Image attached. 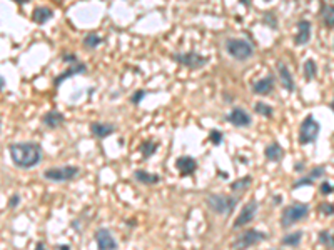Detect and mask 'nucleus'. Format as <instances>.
Here are the masks:
<instances>
[{
    "mask_svg": "<svg viewBox=\"0 0 334 250\" xmlns=\"http://www.w3.org/2000/svg\"><path fill=\"white\" fill-rule=\"evenodd\" d=\"M281 200H283V199H281L279 195L278 197H272V202H274V204H281Z\"/></svg>",
    "mask_w": 334,
    "mask_h": 250,
    "instance_id": "obj_40",
    "label": "nucleus"
},
{
    "mask_svg": "<svg viewBox=\"0 0 334 250\" xmlns=\"http://www.w3.org/2000/svg\"><path fill=\"white\" fill-rule=\"evenodd\" d=\"M175 169L181 174V177H189L197 170V160L189 155H182L175 160Z\"/></svg>",
    "mask_w": 334,
    "mask_h": 250,
    "instance_id": "obj_13",
    "label": "nucleus"
},
{
    "mask_svg": "<svg viewBox=\"0 0 334 250\" xmlns=\"http://www.w3.org/2000/svg\"><path fill=\"white\" fill-rule=\"evenodd\" d=\"M264 157H266V160L279 164V162L284 159V148L281 147L278 142H271L269 145H266V148H264Z\"/></svg>",
    "mask_w": 334,
    "mask_h": 250,
    "instance_id": "obj_18",
    "label": "nucleus"
},
{
    "mask_svg": "<svg viewBox=\"0 0 334 250\" xmlns=\"http://www.w3.org/2000/svg\"><path fill=\"white\" fill-rule=\"evenodd\" d=\"M241 2H243L246 7H250V0H241Z\"/></svg>",
    "mask_w": 334,
    "mask_h": 250,
    "instance_id": "obj_41",
    "label": "nucleus"
},
{
    "mask_svg": "<svg viewBox=\"0 0 334 250\" xmlns=\"http://www.w3.org/2000/svg\"><path fill=\"white\" fill-rule=\"evenodd\" d=\"M157 148H159V143H157V142H154V140H144V142L140 143V147H139V152L142 153V157L147 160L157 152Z\"/></svg>",
    "mask_w": 334,
    "mask_h": 250,
    "instance_id": "obj_25",
    "label": "nucleus"
},
{
    "mask_svg": "<svg viewBox=\"0 0 334 250\" xmlns=\"http://www.w3.org/2000/svg\"><path fill=\"white\" fill-rule=\"evenodd\" d=\"M144 97H146V92L144 90H135L132 95H130V102H132L134 105L140 104V100H142Z\"/></svg>",
    "mask_w": 334,
    "mask_h": 250,
    "instance_id": "obj_35",
    "label": "nucleus"
},
{
    "mask_svg": "<svg viewBox=\"0 0 334 250\" xmlns=\"http://www.w3.org/2000/svg\"><path fill=\"white\" fill-rule=\"evenodd\" d=\"M316 75H318V67H316L314 60L307 59L304 62V77H306V80H313Z\"/></svg>",
    "mask_w": 334,
    "mask_h": 250,
    "instance_id": "obj_29",
    "label": "nucleus"
},
{
    "mask_svg": "<svg viewBox=\"0 0 334 250\" xmlns=\"http://www.w3.org/2000/svg\"><path fill=\"white\" fill-rule=\"evenodd\" d=\"M59 249H60V250H69L67 245H64V247H59Z\"/></svg>",
    "mask_w": 334,
    "mask_h": 250,
    "instance_id": "obj_44",
    "label": "nucleus"
},
{
    "mask_svg": "<svg viewBox=\"0 0 334 250\" xmlns=\"http://www.w3.org/2000/svg\"><path fill=\"white\" fill-rule=\"evenodd\" d=\"M226 118L231 122L232 125L239 127V129H244V127H249L250 124H252V118H250V115L244 110L243 107H234L229 113H227Z\"/></svg>",
    "mask_w": 334,
    "mask_h": 250,
    "instance_id": "obj_11",
    "label": "nucleus"
},
{
    "mask_svg": "<svg viewBox=\"0 0 334 250\" xmlns=\"http://www.w3.org/2000/svg\"><path fill=\"white\" fill-rule=\"evenodd\" d=\"M311 38V24L307 20H301L297 24V34L294 37V42L296 45H304V43L309 42Z\"/></svg>",
    "mask_w": 334,
    "mask_h": 250,
    "instance_id": "obj_20",
    "label": "nucleus"
},
{
    "mask_svg": "<svg viewBox=\"0 0 334 250\" xmlns=\"http://www.w3.org/2000/svg\"><path fill=\"white\" fill-rule=\"evenodd\" d=\"M117 127L114 124H107V122H92L90 124V134L95 139H107L109 135L116 134Z\"/></svg>",
    "mask_w": 334,
    "mask_h": 250,
    "instance_id": "obj_14",
    "label": "nucleus"
},
{
    "mask_svg": "<svg viewBox=\"0 0 334 250\" xmlns=\"http://www.w3.org/2000/svg\"><path fill=\"white\" fill-rule=\"evenodd\" d=\"M35 250H47L45 245H43L42 242H37V245H35Z\"/></svg>",
    "mask_w": 334,
    "mask_h": 250,
    "instance_id": "obj_39",
    "label": "nucleus"
},
{
    "mask_svg": "<svg viewBox=\"0 0 334 250\" xmlns=\"http://www.w3.org/2000/svg\"><path fill=\"white\" fill-rule=\"evenodd\" d=\"M262 22H264L266 25H269L271 29H276V27H278V20H276V15H274V14H271V12H267V14L264 15V20H262Z\"/></svg>",
    "mask_w": 334,
    "mask_h": 250,
    "instance_id": "obj_34",
    "label": "nucleus"
},
{
    "mask_svg": "<svg viewBox=\"0 0 334 250\" xmlns=\"http://www.w3.org/2000/svg\"><path fill=\"white\" fill-rule=\"evenodd\" d=\"M278 73H279V80H281V85L284 87L288 92H294V78L291 75V72H289L288 65L284 62H278Z\"/></svg>",
    "mask_w": 334,
    "mask_h": 250,
    "instance_id": "obj_16",
    "label": "nucleus"
},
{
    "mask_svg": "<svg viewBox=\"0 0 334 250\" xmlns=\"http://www.w3.org/2000/svg\"><path fill=\"white\" fill-rule=\"evenodd\" d=\"M206 204L212 212L219 215H231L234 209L239 204V197L234 195H224V194H209L206 197Z\"/></svg>",
    "mask_w": 334,
    "mask_h": 250,
    "instance_id": "obj_2",
    "label": "nucleus"
},
{
    "mask_svg": "<svg viewBox=\"0 0 334 250\" xmlns=\"http://www.w3.org/2000/svg\"><path fill=\"white\" fill-rule=\"evenodd\" d=\"M62 60H64V62H72V64H77V62H79V60H77V55H69V54H67V55H64V59H62Z\"/></svg>",
    "mask_w": 334,
    "mask_h": 250,
    "instance_id": "obj_37",
    "label": "nucleus"
},
{
    "mask_svg": "<svg viewBox=\"0 0 334 250\" xmlns=\"http://www.w3.org/2000/svg\"><path fill=\"white\" fill-rule=\"evenodd\" d=\"M42 122H43V125H45L47 129H57V127H60L65 122V117L60 112L50 110V112H47L45 115H43Z\"/></svg>",
    "mask_w": 334,
    "mask_h": 250,
    "instance_id": "obj_21",
    "label": "nucleus"
},
{
    "mask_svg": "<svg viewBox=\"0 0 334 250\" xmlns=\"http://www.w3.org/2000/svg\"><path fill=\"white\" fill-rule=\"evenodd\" d=\"M302 170H304V162H297L294 165V172H302Z\"/></svg>",
    "mask_w": 334,
    "mask_h": 250,
    "instance_id": "obj_38",
    "label": "nucleus"
},
{
    "mask_svg": "<svg viewBox=\"0 0 334 250\" xmlns=\"http://www.w3.org/2000/svg\"><path fill=\"white\" fill-rule=\"evenodd\" d=\"M19 204H20V195L14 194V195L10 197V199H8V204L7 205H8V209H15Z\"/></svg>",
    "mask_w": 334,
    "mask_h": 250,
    "instance_id": "obj_36",
    "label": "nucleus"
},
{
    "mask_svg": "<svg viewBox=\"0 0 334 250\" xmlns=\"http://www.w3.org/2000/svg\"><path fill=\"white\" fill-rule=\"evenodd\" d=\"M302 230H296V232H289V234H286L283 239H281V245L283 247H291V249H296L297 245L301 244L302 240Z\"/></svg>",
    "mask_w": 334,
    "mask_h": 250,
    "instance_id": "obj_23",
    "label": "nucleus"
},
{
    "mask_svg": "<svg viewBox=\"0 0 334 250\" xmlns=\"http://www.w3.org/2000/svg\"><path fill=\"white\" fill-rule=\"evenodd\" d=\"M254 112L266 118H271L272 113H274V108H272L271 105H267L266 102H256L254 104Z\"/></svg>",
    "mask_w": 334,
    "mask_h": 250,
    "instance_id": "obj_28",
    "label": "nucleus"
},
{
    "mask_svg": "<svg viewBox=\"0 0 334 250\" xmlns=\"http://www.w3.org/2000/svg\"><path fill=\"white\" fill-rule=\"evenodd\" d=\"M170 59L174 62L184 65L187 69H201L209 62V57L199 55L197 52H184V54H172Z\"/></svg>",
    "mask_w": 334,
    "mask_h": 250,
    "instance_id": "obj_8",
    "label": "nucleus"
},
{
    "mask_svg": "<svg viewBox=\"0 0 334 250\" xmlns=\"http://www.w3.org/2000/svg\"><path fill=\"white\" fill-rule=\"evenodd\" d=\"M324 175H326V167H324V165H319V167H316V169L311 170V172L307 174V175H304V177H301L299 180L294 182V183H292V188H294V190H296V188H299V187L314 185V182L318 180V179H323Z\"/></svg>",
    "mask_w": 334,
    "mask_h": 250,
    "instance_id": "obj_12",
    "label": "nucleus"
},
{
    "mask_svg": "<svg viewBox=\"0 0 334 250\" xmlns=\"http://www.w3.org/2000/svg\"><path fill=\"white\" fill-rule=\"evenodd\" d=\"M14 2H17V3H19V5H20V3H27L29 0H14Z\"/></svg>",
    "mask_w": 334,
    "mask_h": 250,
    "instance_id": "obj_42",
    "label": "nucleus"
},
{
    "mask_svg": "<svg viewBox=\"0 0 334 250\" xmlns=\"http://www.w3.org/2000/svg\"><path fill=\"white\" fill-rule=\"evenodd\" d=\"M321 15H323V20L328 27H334V5H323Z\"/></svg>",
    "mask_w": 334,
    "mask_h": 250,
    "instance_id": "obj_27",
    "label": "nucleus"
},
{
    "mask_svg": "<svg viewBox=\"0 0 334 250\" xmlns=\"http://www.w3.org/2000/svg\"><path fill=\"white\" fill-rule=\"evenodd\" d=\"M319 242L328 249H334V234L331 230L319 232Z\"/></svg>",
    "mask_w": 334,
    "mask_h": 250,
    "instance_id": "obj_30",
    "label": "nucleus"
},
{
    "mask_svg": "<svg viewBox=\"0 0 334 250\" xmlns=\"http://www.w3.org/2000/svg\"><path fill=\"white\" fill-rule=\"evenodd\" d=\"M319 212L324 214V215H334V204L323 202V204H319Z\"/></svg>",
    "mask_w": 334,
    "mask_h": 250,
    "instance_id": "obj_32",
    "label": "nucleus"
},
{
    "mask_svg": "<svg viewBox=\"0 0 334 250\" xmlns=\"http://www.w3.org/2000/svg\"><path fill=\"white\" fill-rule=\"evenodd\" d=\"M57 2H62V0H57Z\"/></svg>",
    "mask_w": 334,
    "mask_h": 250,
    "instance_id": "obj_46",
    "label": "nucleus"
},
{
    "mask_svg": "<svg viewBox=\"0 0 334 250\" xmlns=\"http://www.w3.org/2000/svg\"><path fill=\"white\" fill-rule=\"evenodd\" d=\"M274 250H281V249H274Z\"/></svg>",
    "mask_w": 334,
    "mask_h": 250,
    "instance_id": "obj_47",
    "label": "nucleus"
},
{
    "mask_svg": "<svg viewBox=\"0 0 334 250\" xmlns=\"http://www.w3.org/2000/svg\"><path fill=\"white\" fill-rule=\"evenodd\" d=\"M209 140H210V143H214V145H221L222 140H224V134L221 132V130L212 129L209 132Z\"/></svg>",
    "mask_w": 334,
    "mask_h": 250,
    "instance_id": "obj_31",
    "label": "nucleus"
},
{
    "mask_svg": "<svg viewBox=\"0 0 334 250\" xmlns=\"http://www.w3.org/2000/svg\"><path fill=\"white\" fill-rule=\"evenodd\" d=\"M307 214H309V205L304 204V202H294V204L288 205V207L283 210V214H281V227H283L284 230H288L294 223L306 218Z\"/></svg>",
    "mask_w": 334,
    "mask_h": 250,
    "instance_id": "obj_3",
    "label": "nucleus"
},
{
    "mask_svg": "<svg viewBox=\"0 0 334 250\" xmlns=\"http://www.w3.org/2000/svg\"><path fill=\"white\" fill-rule=\"evenodd\" d=\"M102 42H104V38L99 37V35L94 32L87 34L85 37H84V47H85V49H97Z\"/></svg>",
    "mask_w": 334,
    "mask_h": 250,
    "instance_id": "obj_26",
    "label": "nucleus"
},
{
    "mask_svg": "<svg viewBox=\"0 0 334 250\" xmlns=\"http://www.w3.org/2000/svg\"><path fill=\"white\" fill-rule=\"evenodd\" d=\"M226 52L232 59L244 62V60L250 59L254 55V47L252 43L246 38H227L226 40Z\"/></svg>",
    "mask_w": 334,
    "mask_h": 250,
    "instance_id": "obj_4",
    "label": "nucleus"
},
{
    "mask_svg": "<svg viewBox=\"0 0 334 250\" xmlns=\"http://www.w3.org/2000/svg\"><path fill=\"white\" fill-rule=\"evenodd\" d=\"M331 108H333V112H334V100H333V104H331Z\"/></svg>",
    "mask_w": 334,
    "mask_h": 250,
    "instance_id": "obj_45",
    "label": "nucleus"
},
{
    "mask_svg": "<svg viewBox=\"0 0 334 250\" xmlns=\"http://www.w3.org/2000/svg\"><path fill=\"white\" fill-rule=\"evenodd\" d=\"M85 72H87V65L82 64V62H77V64H74L72 67H69L65 72L60 73V75H57L54 78V85L59 87L60 83H62L64 80H67V78L74 77V75H81V73H85Z\"/></svg>",
    "mask_w": 334,
    "mask_h": 250,
    "instance_id": "obj_15",
    "label": "nucleus"
},
{
    "mask_svg": "<svg viewBox=\"0 0 334 250\" xmlns=\"http://www.w3.org/2000/svg\"><path fill=\"white\" fill-rule=\"evenodd\" d=\"M79 175V169L74 165L64 167H52V169L43 170V177L50 182H70Z\"/></svg>",
    "mask_w": 334,
    "mask_h": 250,
    "instance_id": "obj_7",
    "label": "nucleus"
},
{
    "mask_svg": "<svg viewBox=\"0 0 334 250\" xmlns=\"http://www.w3.org/2000/svg\"><path fill=\"white\" fill-rule=\"evenodd\" d=\"M272 87H274V77L267 75L264 78H261V80L252 83V92L257 95H267L272 92Z\"/></svg>",
    "mask_w": 334,
    "mask_h": 250,
    "instance_id": "obj_19",
    "label": "nucleus"
},
{
    "mask_svg": "<svg viewBox=\"0 0 334 250\" xmlns=\"http://www.w3.org/2000/svg\"><path fill=\"white\" fill-rule=\"evenodd\" d=\"M266 239H267V235L264 232H259L256 229H249V230L243 232L241 235H237L236 239L232 240L231 249L232 250H246L259 242H264Z\"/></svg>",
    "mask_w": 334,
    "mask_h": 250,
    "instance_id": "obj_6",
    "label": "nucleus"
},
{
    "mask_svg": "<svg viewBox=\"0 0 334 250\" xmlns=\"http://www.w3.org/2000/svg\"><path fill=\"white\" fill-rule=\"evenodd\" d=\"M250 183H252V177H250V175H246V177H241V179H237V180L231 182L229 188L232 192H237V194H244V192L250 187Z\"/></svg>",
    "mask_w": 334,
    "mask_h": 250,
    "instance_id": "obj_24",
    "label": "nucleus"
},
{
    "mask_svg": "<svg viewBox=\"0 0 334 250\" xmlns=\"http://www.w3.org/2000/svg\"><path fill=\"white\" fill-rule=\"evenodd\" d=\"M94 240L97 244V250H117V240L114 239L109 229H97L94 234Z\"/></svg>",
    "mask_w": 334,
    "mask_h": 250,
    "instance_id": "obj_10",
    "label": "nucleus"
},
{
    "mask_svg": "<svg viewBox=\"0 0 334 250\" xmlns=\"http://www.w3.org/2000/svg\"><path fill=\"white\" fill-rule=\"evenodd\" d=\"M257 207L259 205H257L256 200L248 202V204L243 207V210L239 212V215H237L234 223H232V229H241V227H246L248 223L252 222L254 217H256V214H257Z\"/></svg>",
    "mask_w": 334,
    "mask_h": 250,
    "instance_id": "obj_9",
    "label": "nucleus"
},
{
    "mask_svg": "<svg viewBox=\"0 0 334 250\" xmlns=\"http://www.w3.org/2000/svg\"><path fill=\"white\" fill-rule=\"evenodd\" d=\"M8 153L15 167L22 170L34 169L42 160V147L37 142H17L8 145Z\"/></svg>",
    "mask_w": 334,
    "mask_h": 250,
    "instance_id": "obj_1",
    "label": "nucleus"
},
{
    "mask_svg": "<svg viewBox=\"0 0 334 250\" xmlns=\"http://www.w3.org/2000/svg\"><path fill=\"white\" fill-rule=\"evenodd\" d=\"M132 177L135 179V182L142 183V185H156V183L161 182V175L159 174H151L146 172V170H134Z\"/></svg>",
    "mask_w": 334,
    "mask_h": 250,
    "instance_id": "obj_17",
    "label": "nucleus"
},
{
    "mask_svg": "<svg viewBox=\"0 0 334 250\" xmlns=\"http://www.w3.org/2000/svg\"><path fill=\"white\" fill-rule=\"evenodd\" d=\"M266 2H269V0H266Z\"/></svg>",
    "mask_w": 334,
    "mask_h": 250,
    "instance_id": "obj_48",
    "label": "nucleus"
},
{
    "mask_svg": "<svg viewBox=\"0 0 334 250\" xmlns=\"http://www.w3.org/2000/svg\"><path fill=\"white\" fill-rule=\"evenodd\" d=\"M52 17H54V10L49 7H35L34 12H32V20L39 25L49 22Z\"/></svg>",
    "mask_w": 334,
    "mask_h": 250,
    "instance_id": "obj_22",
    "label": "nucleus"
},
{
    "mask_svg": "<svg viewBox=\"0 0 334 250\" xmlns=\"http://www.w3.org/2000/svg\"><path fill=\"white\" fill-rule=\"evenodd\" d=\"M319 130H321L319 122L316 120L313 115L304 117V120L301 122V127H299V134H297V142H299V145H309V143H314L319 135Z\"/></svg>",
    "mask_w": 334,
    "mask_h": 250,
    "instance_id": "obj_5",
    "label": "nucleus"
},
{
    "mask_svg": "<svg viewBox=\"0 0 334 250\" xmlns=\"http://www.w3.org/2000/svg\"><path fill=\"white\" fill-rule=\"evenodd\" d=\"M0 83H2V89H3V87H5V78H3V77L0 78Z\"/></svg>",
    "mask_w": 334,
    "mask_h": 250,
    "instance_id": "obj_43",
    "label": "nucleus"
},
{
    "mask_svg": "<svg viewBox=\"0 0 334 250\" xmlns=\"http://www.w3.org/2000/svg\"><path fill=\"white\" fill-rule=\"evenodd\" d=\"M333 192H334V185H333V183H329L328 180H324L319 185V194L321 195H331Z\"/></svg>",
    "mask_w": 334,
    "mask_h": 250,
    "instance_id": "obj_33",
    "label": "nucleus"
}]
</instances>
